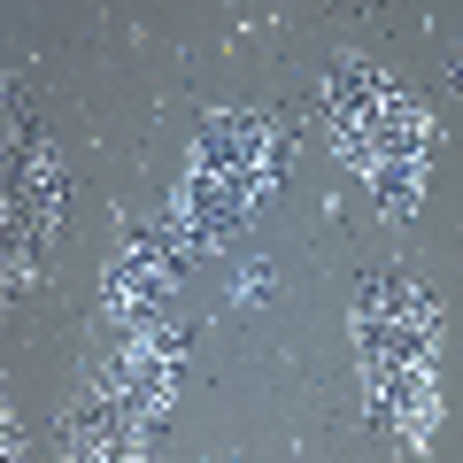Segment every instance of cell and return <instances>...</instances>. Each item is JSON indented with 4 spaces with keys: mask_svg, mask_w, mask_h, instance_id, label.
Here are the masks:
<instances>
[{
    "mask_svg": "<svg viewBox=\"0 0 463 463\" xmlns=\"http://www.w3.org/2000/svg\"><path fill=\"white\" fill-rule=\"evenodd\" d=\"M371 417L394 440H425L432 417H440V371H432V355H417V364H371Z\"/></svg>",
    "mask_w": 463,
    "mask_h": 463,
    "instance_id": "obj_1",
    "label": "cell"
},
{
    "mask_svg": "<svg viewBox=\"0 0 463 463\" xmlns=\"http://www.w3.org/2000/svg\"><path fill=\"white\" fill-rule=\"evenodd\" d=\"M371 185H379L386 216H410L417 194H425V163H371Z\"/></svg>",
    "mask_w": 463,
    "mask_h": 463,
    "instance_id": "obj_2",
    "label": "cell"
}]
</instances>
